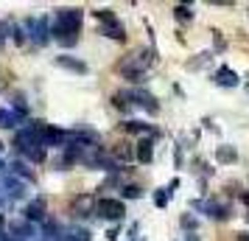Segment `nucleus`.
<instances>
[{
    "label": "nucleus",
    "instance_id": "obj_1",
    "mask_svg": "<svg viewBox=\"0 0 249 241\" xmlns=\"http://www.w3.org/2000/svg\"><path fill=\"white\" fill-rule=\"evenodd\" d=\"M42 129H45V124H42V121H28V124H25V127L17 132V138H14V146L23 151L28 160H34V163H42V160H45Z\"/></svg>",
    "mask_w": 249,
    "mask_h": 241
},
{
    "label": "nucleus",
    "instance_id": "obj_2",
    "mask_svg": "<svg viewBox=\"0 0 249 241\" xmlns=\"http://www.w3.org/2000/svg\"><path fill=\"white\" fill-rule=\"evenodd\" d=\"M81 20L84 12L81 9H59L56 12V23H53V34L62 45H76L81 31Z\"/></svg>",
    "mask_w": 249,
    "mask_h": 241
},
{
    "label": "nucleus",
    "instance_id": "obj_3",
    "mask_svg": "<svg viewBox=\"0 0 249 241\" xmlns=\"http://www.w3.org/2000/svg\"><path fill=\"white\" fill-rule=\"evenodd\" d=\"M151 62H154V51L151 48H137V51H132L129 56H124L118 62V70L124 76H129V73H146V68Z\"/></svg>",
    "mask_w": 249,
    "mask_h": 241
},
{
    "label": "nucleus",
    "instance_id": "obj_4",
    "mask_svg": "<svg viewBox=\"0 0 249 241\" xmlns=\"http://www.w3.org/2000/svg\"><path fill=\"white\" fill-rule=\"evenodd\" d=\"M126 213V207L121 199H98L95 202V216L101 219H109V222H121Z\"/></svg>",
    "mask_w": 249,
    "mask_h": 241
},
{
    "label": "nucleus",
    "instance_id": "obj_5",
    "mask_svg": "<svg viewBox=\"0 0 249 241\" xmlns=\"http://www.w3.org/2000/svg\"><path fill=\"white\" fill-rule=\"evenodd\" d=\"M25 31L31 34V39H34L36 45H48V42H51L45 17H28V20H25ZM28 34H25V37H28Z\"/></svg>",
    "mask_w": 249,
    "mask_h": 241
},
{
    "label": "nucleus",
    "instance_id": "obj_6",
    "mask_svg": "<svg viewBox=\"0 0 249 241\" xmlns=\"http://www.w3.org/2000/svg\"><path fill=\"white\" fill-rule=\"evenodd\" d=\"M45 213H48V205H45V196H36V199H31L28 205H25L23 210V219L25 222H45Z\"/></svg>",
    "mask_w": 249,
    "mask_h": 241
},
{
    "label": "nucleus",
    "instance_id": "obj_7",
    "mask_svg": "<svg viewBox=\"0 0 249 241\" xmlns=\"http://www.w3.org/2000/svg\"><path fill=\"white\" fill-rule=\"evenodd\" d=\"M36 236V227L31 224V222H12L9 224V239L12 241H28V239H34Z\"/></svg>",
    "mask_w": 249,
    "mask_h": 241
},
{
    "label": "nucleus",
    "instance_id": "obj_8",
    "mask_svg": "<svg viewBox=\"0 0 249 241\" xmlns=\"http://www.w3.org/2000/svg\"><path fill=\"white\" fill-rule=\"evenodd\" d=\"M0 185L6 188V199H23V196L28 194L25 183L17 180V177H0Z\"/></svg>",
    "mask_w": 249,
    "mask_h": 241
},
{
    "label": "nucleus",
    "instance_id": "obj_9",
    "mask_svg": "<svg viewBox=\"0 0 249 241\" xmlns=\"http://www.w3.org/2000/svg\"><path fill=\"white\" fill-rule=\"evenodd\" d=\"M129 98L137 104V107H143L146 112H151V115H157L160 112V104H157V98L151 95V93H146V90H135V93H129Z\"/></svg>",
    "mask_w": 249,
    "mask_h": 241
},
{
    "label": "nucleus",
    "instance_id": "obj_10",
    "mask_svg": "<svg viewBox=\"0 0 249 241\" xmlns=\"http://www.w3.org/2000/svg\"><path fill=\"white\" fill-rule=\"evenodd\" d=\"M196 207H202L207 216L218 219V222L230 219V205H224V202H215V199H210V202H196Z\"/></svg>",
    "mask_w": 249,
    "mask_h": 241
},
{
    "label": "nucleus",
    "instance_id": "obj_11",
    "mask_svg": "<svg viewBox=\"0 0 249 241\" xmlns=\"http://www.w3.org/2000/svg\"><path fill=\"white\" fill-rule=\"evenodd\" d=\"M42 146H68V132L56 127H45L42 129Z\"/></svg>",
    "mask_w": 249,
    "mask_h": 241
},
{
    "label": "nucleus",
    "instance_id": "obj_12",
    "mask_svg": "<svg viewBox=\"0 0 249 241\" xmlns=\"http://www.w3.org/2000/svg\"><path fill=\"white\" fill-rule=\"evenodd\" d=\"M135 160H140L143 166H148V163L154 160V140L151 138H140L135 143Z\"/></svg>",
    "mask_w": 249,
    "mask_h": 241
},
{
    "label": "nucleus",
    "instance_id": "obj_13",
    "mask_svg": "<svg viewBox=\"0 0 249 241\" xmlns=\"http://www.w3.org/2000/svg\"><path fill=\"white\" fill-rule=\"evenodd\" d=\"M98 31H101L104 37H109V39H118V42H124V39H126V28L121 25L118 17L109 20V23H101V25H98Z\"/></svg>",
    "mask_w": 249,
    "mask_h": 241
},
{
    "label": "nucleus",
    "instance_id": "obj_14",
    "mask_svg": "<svg viewBox=\"0 0 249 241\" xmlns=\"http://www.w3.org/2000/svg\"><path fill=\"white\" fill-rule=\"evenodd\" d=\"M56 65H59V68H65V70H73V73H79V76L87 73V65H84L81 59H76V56H68V54L56 56Z\"/></svg>",
    "mask_w": 249,
    "mask_h": 241
},
{
    "label": "nucleus",
    "instance_id": "obj_15",
    "mask_svg": "<svg viewBox=\"0 0 249 241\" xmlns=\"http://www.w3.org/2000/svg\"><path fill=\"white\" fill-rule=\"evenodd\" d=\"M213 79H215V84H218V87H235V84H238V73H235V70H230L224 65V68L215 70Z\"/></svg>",
    "mask_w": 249,
    "mask_h": 241
},
{
    "label": "nucleus",
    "instance_id": "obj_16",
    "mask_svg": "<svg viewBox=\"0 0 249 241\" xmlns=\"http://www.w3.org/2000/svg\"><path fill=\"white\" fill-rule=\"evenodd\" d=\"M124 129L126 132H132V135H146V138H154V135H157V129L148 127V124H143V121H126Z\"/></svg>",
    "mask_w": 249,
    "mask_h": 241
},
{
    "label": "nucleus",
    "instance_id": "obj_17",
    "mask_svg": "<svg viewBox=\"0 0 249 241\" xmlns=\"http://www.w3.org/2000/svg\"><path fill=\"white\" fill-rule=\"evenodd\" d=\"M9 168H12V177H17V180H25V183H34V180H36L34 171H31V168H28L23 160H14Z\"/></svg>",
    "mask_w": 249,
    "mask_h": 241
},
{
    "label": "nucleus",
    "instance_id": "obj_18",
    "mask_svg": "<svg viewBox=\"0 0 249 241\" xmlns=\"http://www.w3.org/2000/svg\"><path fill=\"white\" fill-rule=\"evenodd\" d=\"M215 160L221 163V166H232V163L238 160L235 146H218V149H215Z\"/></svg>",
    "mask_w": 249,
    "mask_h": 241
},
{
    "label": "nucleus",
    "instance_id": "obj_19",
    "mask_svg": "<svg viewBox=\"0 0 249 241\" xmlns=\"http://www.w3.org/2000/svg\"><path fill=\"white\" fill-rule=\"evenodd\" d=\"M92 207H95V202H92V196L90 194H84V196H76L73 199V210L79 213V216H87Z\"/></svg>",
    "mask_w": 249,
    "mask_h": 241
},
{
    "label": "nucleus",
    "instance_id": "obj_20",
    "mask_svg": "<svg viewBox=\"0 0 249 241\" xmlns=\"http://www.w3.org/2000/svg\"><path fill=\"white\" fill-rule=\"evenodd\" d=\"M62 236H65L62 241H90V239H92L87 227H68Z\"/></svg>",
    "mask_w": 249,
    "mask_h": 241
},
{
    "label": "nucleus",
    "instance_id": "obj_21",
    "mask_svg": "<svg viewBox=\"0 0 249 241\" xmlns=\"http://www.w3.org/2000/svg\"><path fill=\"white\" fill-rule=\"evenodd\" d=\"M112 160H124V163L135 160V146H129V143H118L115 151H112Z\"/></svg>",
    "mask_w": 249,
    "mask_h": 241
},
{
    "label": "nucleus",
    "instance_id": "obj_22",
    "mask_svg": "<svg viewBox=\"0 0 249 241\" xmlns=\"http://www.w3.org/2000/svg\"><path fill=\"white\" fill-rule=\"evenodd\" d=\"M17 121H20V118H17L12 110H0V127L3 129H14L17 127Z\"/></svg>",
    "mask_w": 249,
    "mask_h": 241
},
{
    "label": "nucleus",
    "instance_id": "obj_23",
    "mask_svg": "<svg viewBox=\"0 0 249 241\" xmlns=\"http://www.w3.org/2000/svg\"><path fill=\"white\" fill-rule=\"evenodd\" d=\"M174 17H177L179 23H191V20H193L191 6H177V9H174Z\"/></svg>",
    "mask_w": 249,
    "mask_h": 241
},
{
    "label": "nucleus",
    "instance_id": "obj_24",
    "mask_svg": "<svg viewBox=\"0 0 249 241\" xmlns=\"http://www.w3.org/2000/svg\"><path fill=\"white\" fill-rule=\"evenodd\" d=\"M112 104L121 110V112H126V110H129V93H115V95H112Z\"/></svg>",
    "mask_w": 249,
    "mask_h": 241
},
{
    "label": "nucleus",
    "instance_id": "obj_25",
    "mask_svg": "<svg viewBox=\"0 0 249 241\" xmlns=\"http://www.w3.org/2000/svg\"><path fill=\"white\" fill-rule=\"evenodd\" d=\"M143 191H140V185H124V199H140Z\"/></svg>",
    "mask_w": 249,
    "mask_h": 241
},
{
    "label": "nucleus",
    "instance_id": "obj_26",
    "mask_svg": "<svg viewBox=\"0 0 249 241\" xmlns=\"http://www.w3.org/2000/svg\"><path fill=\"white\" fill-rule=\"evenodd\" d=\"M179 224H182L185 230H191V233H193V230L199 227V219H196V216H191V213H185V216L179 219Z\"/></svg>",
    "mask_w": 249,
    "mask_h": 241
},
{
    "label": "nucleus",
    "instance_id": "obj_27",
    "mask_svg": "<svg viewBox=\"0 0 249 241\" xmlns=\"http://www.w3.org/2000/svg\"><path fill=\"white\" fill-rule=\"evenodd\" d=\"M154 205H157V207H165V205H168V191H165V188H160L157 194H154Z\"/></svg>",
    "mask_w": 249,
    "mask_h": 241
},
{
    "label": "nucleus",
    "instance_id": "obj_28",
    "mask_svg": "<svg viewBox=\"0 0 249 241\" xmlns=\"http://www.w3.org/2000/svg\"><path fill=\"white\" fill-rule=\"evenodd\" d=\"M92 14H95L98 23H109V20H115V14L109 12V9H98V12H92Z\"/></svg>",
    "mask_w": 249,
    "mask_h": 241
},
{
    "label": "nucleus",
    "instance_id": "obj_29",
    "mask_svg": "<svg viewBox=\"0 0 249 241\" xmlns=\"http://www.w3.org/2000/svg\"><path fill=\"white\" fill-rule=\"evenodd\" d=\"M17 112H28V104H25V98H14V115Z\"/></svg>",
    "mask_w": 249,
    "mask_h": 241
},
{
    "label": "nucleus",
    "instance_id": "obj_30",
    "mask_svg": "<svg viewBox=\"0 0 249 241\" xmlns=\"http://www.w3.org/2000/svg\"><path fill=\"white\" fill-rule=\"evenodd\" d=\"M126 81H132V84H143V81H146V73H129Z\"/></svg>",
    "mask_w": 249,
    "mask_h": 241
},
{
    "label": "nucleus",
    "instance_id": "obj_31",
    "mask_svg": "<svg viewBox=\"0 0 249 241\" xmlns=\"http://www.w3.org/2000/svg\"><path fill=\"white\" fill-rule=\"evenodd\" d=\"M25 39H28V37H25V31L20 28V25H17V28H14V42H17V45H23Z\"/></svg>",
    "mask_w": 249,
    "mask_h": 241
},
{
    "label": "nucleus",
    "instance_id": "obj_32",
    "mask_svg": "<svg viewBox=\"0 0 249 241\" xmlns=\"http://www.w3.org/2000/svg\"><path fill=\"white\" fill-rule=\"evenodd\" d=\"M213 39H215V48H218V51H224V48H227V42H224V37H221V31H213Z\"/></svg>",
    "mask_w": 249,
    "mask_h": 241
},
{
    "label": "nucleus",
    "instance_id": "obj_33",
    "mask_svg": "<svg viewBox=\"0 0 249 241\" xmlns=\"http://www.w3.org/2000/svg\"><path fill=\"white\" fill-rule=\"evenodd\" d=\"M6 31H9V23H0V45L6 42Z\"/></svg>",
    "mask_w": 249,
    "mask_h": 241
},
{
    "label": "nucleus",
    "instance_id": "obj_34",
    "mask_svg": "<svg viewBox=\"0 0 249 241\" xmlns=\"http://www.w3.org/2000/svg\"><path fill=\"white\" fill-rule=\"evenodd\" d=\"M241 199H244V205L249 207V191H244V194H241Z\"/></svg>",
    "mask_w": 249,
    "mask_h": 241
},
{
    "label": "nucleus",
    "instance_id": "obj_35",
    "mask_svg": "<svg viewBox=\"0 0 249 241\" xmlns=\"http://www.w3.org/2000/svg\"><path fill=\"white\" fill-rule=\"evenodd\" d=\"M238 241H249V233H238Z\"/></svg>",
    "mask_w": 249,
    "mask_h": 241
},
{
    "label": "nucleus",
    "instance_id": "obj_36",
    "mask_svg": "<svg viewBox=\"0 0 249 241\" xmlns=\"http://www.w3.org/2000/svg\"><path fill=\"white\" fill-rule=\"evenodd\" d=\"M6 202H9V199H6V194H0V207L6 205Z\"/></svg>",
    "mask_w": 249,
    "mask_h": 241
},
{
    "label": "nucleus",
    "instance_id": "obj_37",
    "mask_svg": "<svg viewBox=\"0 0 249 241\" xmlns=\"http://www.w3.org/2000/svg\"><path fill=\"white\" fill-rule=\"evenodd\" d=\"M188 241H199V236H196V233H191V236H188Z\"/></svg>",
    "mask_w": 249,
    "mask_h": 241
},
{
    "label": "nucleus",
    "instance_id": "obj_38",
    "mask_svg": "<svg viewBox=\"0 0 249 241\" xmlns=\"http://www.w3.org/2000/svg\"><path fill=\"white\" fill-rule=\"evenodd\" d=\"M3 168H6V163H3V157H0V171H3Z\"/></svg>",
    "mask_w": 249,
    "mask_h": 241
},
{
    "label": "nucleus",
    "instance_id": "obj_39",
    "mask_svg": "<svg viewBox=\"0 0 249 241\" xmlns=\"http://www.w3.org/2000/svg\"><path fill=\"white\" fill-rule=\"evenodd\" d=\"M0 151H3V143H0Z\"/></svg>",
    "mask_w": 249,
    "mask_h": 241
}]
</instances>
